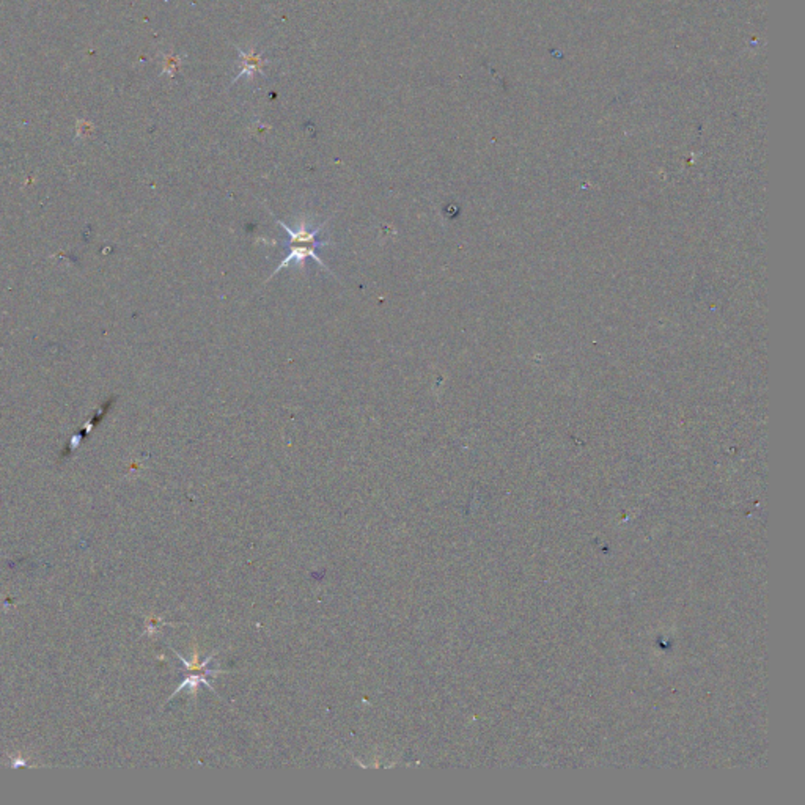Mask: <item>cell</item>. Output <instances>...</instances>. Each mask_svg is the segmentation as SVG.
Returning <instances> with one entry per match:
<instances>
[{
  "mask_svg": "<svg viewBox=\"0 0 805 805\" xmlns=\"http://www.w3.org/2000/svg\"><path fill=\"white\" fill-rule=\"evenodd\" d=\"M275 222H277L279 225H280L283 230H285L287 235L289 236V253H288V255H287L285 258L282 260L280 265H279L277 267H275V271L271 274L270 279H272L274 275H277V274L283 270V267H288L289 265H293V263H294L296 266H299L301 270L304 271V270H305V262H307L309 258L315 260V262H316L319 266H323L326 271H329V267H327V266L324 265L323 260L319 258V255L316 253V250H318L319 247H324V245H327V241H319L318 236H319V233L323 232V228H324V225H327V222H329V219L324 220L323 223H319V225H316L313 230L309 228V223H307L309 220H307V218H302V219L299 220V227H297L296 230L289 228V227L287 225V223H283V220H280V219H277V218H275ZM329 272H331V271H329ZM331 274H332V272H331ZM270 279H267V280H270ZM267 280H266V282H267Z\"/></svg>",
  "mask_w": 805,
  "mask_h": 805,
  "instance_id": "6da1fadb",
  "label": "cell"
}]
</instances>
